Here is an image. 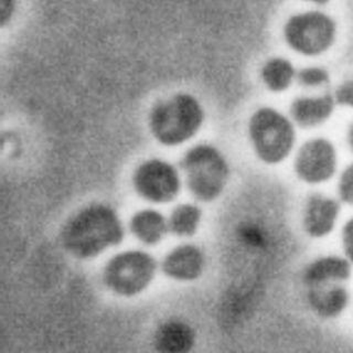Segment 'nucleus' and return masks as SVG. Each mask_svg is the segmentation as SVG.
I'll return each mask as SVG.
<instances>
[{"label": "nucleus", "instance_id": "3", "mask_svg": "<svg viewBox=\"0 0 353 353\" xmlns=\"http://www.w3.org/2000/svg\"><path fill=\"white\" fill-rule=\"evenodd\" d=\"M181 168L188 189L199 201H214L229 181V163L218 149L210 145L191 148L182 158Z\"/></svg>", "mask_w": 353, "mask_h": 353}, {"label": "nucleus", "instance_id": "16", "mask_svg": "<svg viewBox=\"0 0 353 353\" xmlns=\"http://www.w3.org/2000/svg\"><path fill=\"white\" fill-rule=\"evenodd\" d=\"M263 82L272 92L286 91L295 79L296 71L290 61L273 58L263 65L261 71Z\"/></svg>", "mask_w": 353, "mask_h": 353}, {"label": "nucleus", "instance_id": "12", "mask_svg": "<svg viewBox=\"0 0 353 353\" xmlns=\"http://www.w3.org/2000/svg\"><path fill=\"white\" fill-rule=\"evenodd\" d=\"M334 99L331 94L319 97H299L292 102L290 114L294 121L303 128L323 124L334 112Z\"/></svg>", "mask_w": 353, "mask_h": 353}, {"label": "nucleus", "instance_id": "17", "mask_svg": "<svg viewBox=\"0 0 353 353\" xmlns=\"http://www.w3.org/2000/svg\"><path fill=\"white\" fill-rule=\"evenodd\" d=\"M201 218V210L194 204H180L171 213L168 231L176 236H192L198 231Z\"/></svg>", "mask_w": 353, "mask_h": 353}, {"label": "nucleus", "instance_id": "20", "mask_svg": "<svg viewBox=\"0 0 353 353\" xmlns=\"http://www.w3.org/2000/svg\"><path fill=\"white\" fill-rule=\"evenodd\" d=\"M334 103L345 106L352 105V82L347 81L336 90L334 97Z\"/></svg>", "mask_w": 353, "mask_h": 353}, {"label": "nucleus", "instance_id": "22", "mask_svg": "<svg viewBox=\"0 0 353 353\" xmlns=\"http://www.w3.org/2000/svg\"><path fill=\"white\" fill-rule=\"evenodd\" d=\"M342 244L347 256L350 259L352 252V223L349 221L342 231Z\"/></svg>", "mask_w": 353, "mask_h": 353}, {"label": "nucleus", "instance_id": "10", "mask_svg": "<svg viewBox=\"0 0 353 353\" xmlns=\"http://www.w3.org/2000/svg\"><path fill=\"white\" fill-rule=\"evenodd\" d=\"M205 257L201 248L192 244H183L174 248L163 259L161 268L169 279L179 281H192L202 275Z\"/></svg>", "mask_w": 353, "mask_h": 353}, {"label": "nucleus", "instance_id": "1", "mask_svg": "<svg viewBox=\"0 0 353 353\" xmlns=\"http://www.w3.org/2000/svg\"><path fill=\"white\" fill-rule=\"evenodd\" d=\"M124 226L119 214L108 204L94 203L75 213L64 225L62 243L77 259L99 256L121 244Z\"/></svg>", "mask_w": 353, "mask_h": 353}, {"label": "nucleus", "instance_id": "13", "mask_svg": "<svg viewBox=\"0 0 353 353\" xmlns=\"http://www.w3.org/2000/svg\"><path fill=\"white\" fill-rule=\"evenodd\" d=\"M307 301L316 314L332 318L345 310L349 303V292L339 284L312 287L308 288Z\"/></svg>", "mask_w": 353, "mask_h": 353}, {"label": "nucleus", "instance_id": "8", "mask_svg": "<svg viewBox=\"0 0 353 353\" xmlns=\"http://www.w3.org/2000/svg\"><path fill=\"white\" fill-rule=\"evenodd\" d=\"M294 168L298 178L309 185L328 181L336 169L334 145L325 138L307 141L297 152Z\"/></svg>", "mask_w": 353, "mask_h": 353}, {"label": "nucleus", "instance_id": "6", "mask_svg": "<svg viewBox=\"0 0 353 353\" xmlns=\"http://www.w3.org/2000/svg\"><path fill=\"white\" fill-rule=\"evenodd\" d=\"M336 22L321 11H306L287 20L284 37L294 51L306 57L323 54L334 44Z\"/></svg>", "mask_w": 353, "mask_h": 353}, {"label": "nucleus", "instance_id": "4", "mask_svg": "<svg viewBox=\"0 0 353 353\" xmlns=\"http://www.w3.org/2000/svg\"><path fill=\"white\" fill-rule=\"evenodd\" d=\"M248 132L254 152L268 165L284 161L295 143V130L290 119L270 108H262L252 115Z\"/></svg>", "mask_w": 353, "mask_h": 353}, {"label": "nucleus", "instance_id": "19", "mask_svg": "<svg viewBox=\"0 0 353 353\" xmlns=\"http://www.w3.org/2000/svg\"><path fill=\"white\" fill-rule=\"evenodd\" d=\"M339 196L342 202L347 204L352 203V167L349 165L343 172L339 180Z\"/></svg>", "mask_w": 353, "mask_h": 353}, {"label": "nucleus", "instance_id": "14", "mask_svg": "<svg viewBox=\"0 0 353 353\" xmlns=\"http://www.w3.org/2000/svg\"><path fill=\"white\" fill-rule=\"evenodd\" d=\"M154 343L159 353H189L194 345V334L181 321H168L158 329Z\"/></svg>", "mask_w": 353, "mask_h": 353}, {"label": "nucleus", "instance_id": "18", "mask_svg": "<svg viewBox=\"0 0 353 353\" xmlns=\"http://www.w3.org/2000/svg\"><path fill=\"white\" fill-rule=\"evenodd\" d=\"M297 81L301 86L305 88H317L329 82V74L327 70L318 66L306 68L296 74Z\"/></svg>", "mask_w": 353, "mask_h": 353}, {"label": "nucleus", "instance_id": "7", "mask_svg": "<svg viewBox=\"0 0 353 353\" xmlns=\"http://www.w3.org/2000/svg\"><path fill=\"white\" fill-rule=\"evenodd\" d=\"M132 185L138 196L152 203L174 201L181 189L178 170L161 159H149L138 165Z\"/></svg>", "mask_w": 353, "mask_h": 353}, {"label": "nucleus", "instance_id": "9", "mask_svg": "<svg viewBox=\"0 0 353 353\" xmlns=\"http://www.w3.org/2000/svg\"><path fill=\"white\" fill-rule=\"evenodd\" d=\"M340 204L334 199L314 193L303 208V226L309 236L321 239L330 234L339 216Z\"/></svg>", "mask_w": 353, "mask_h": 353}, {"label": "nucleus", "instance_id": "2", "mask_svg": "<svg viewBox=\"0 0 353 353\" xmlns=\"http://www.w3.org/2000/svg\"><path fill=\"white\" fill-rule=\"evenodd\" d=\"M204 112L190 94H174L154 105L149 113V130L158 143L178 146L189 141L201 128Z\"/></svg>", "mask_w": 353, "mask_h": 353}, {"label": "nucleus", "instance_id": "5", "mask_svg": "<svg viewBox=\"0 0 353 353\" xmlns=\"http://www.w3.org/2000/svg\"><path fill=\"white\" fill-rule=\"evenodd\" d=\"M157 272L156 259L143 251H126L108 261L103 281L108 290L124 297L141 294L152 284Z\"/></svg>", "mask_w": 353, "mask_h": 353}, {"label": "nucleus", "instance_id": "15", "mask_svg": "<svg viewBox=\"0 0 353 353\" xmlns=\"http://www.w3.org/2000/svg\"><path fill=\"white\" fill-rule=\"evenodd\" d=\"M130 231L146 245H156L168 232V221L156 210H141L132 215Z\"/></svg>", "mask_w": 353, "mask_h": 353}, {"label": "nucleus", "instance_id": "11", "mask_svg": "<svg viewBox=\"0 0 353 353\" xmlns=\"http://www.w3.org/2000/svg\"><path fill=\"white\" fill-rule=\"evenodd\" d=\"M351 276L350 259L340 256H323L307 265L303 270V283L307 288L339 284Z\"/></svg>", "mask_w": 353, "mask_h": 353}, {"label": "nucleus", "instance_id": "21", "mask_svg": "<svg viewBox=\"0 0 353 353\" xmlns=\"http://www.w3.org/2000/svg\"><path fill=\"white\" fill-rule=\"evenodd\" d=\"M16 11V5L14 1L0 0V28L7 25Z\"/></svg>", "mask_w": 353, "mask_h": 353}]
</instances>
